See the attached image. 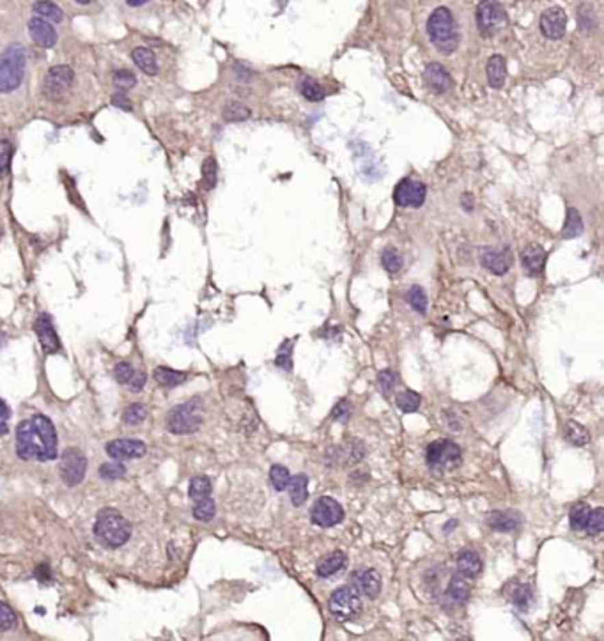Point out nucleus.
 <instances>
[{
  "mask_svg": "<svg viewBox=\"0 0 604 641\" xmlns=\"http://www.w3.org/2000/svg\"><path fill=\"white\" fill-rule=\"evenodd\" d=\"M16 454L23 460L57 459V432L52 420L44 415L23 420L16 429Z\"/></svg>",
  "mask_w": 604,
  "mask_h": 641,
  "instance_id": "nucleus-1",
  "label": "nucleus"
},
{
  "mask_svg": "<svg viewBox=\"0 0 604 641\" xmlns=\"http://www.w3.org/2000/svg\"><path fill=\"white\" fill-rule=\"evenodd\" d=\"M428 34L440 53L450 55L459 47L458 22L449 8H436L428 20Z\"/></svg>",
  "mask_w": 604,
  "mask_h": 641,
  "instance_id": "nucleus-2",
  "label": "nucleus"
},
{
  "mask_svg": "<svg viewBox=\"0 0 604 641\" xmlns=\"http://www.w3.org/2000/svg\"><path fill=\"white\" fill-rule=\"evenodd\" d=\"M94 534L96 537L100 538V542L103 546L116 549V547L124 546L130 540L131 526L119 510H116V508H103L98 514V517H96Z\"/></svg>",
  "mask_w": 604,
  "mask_h": 641,
  "instance_id": "nucleus-3",
  "label": "nucleus"
},
{
  "mask_svg": "<svg viewBox=\"0 0 604 641\" xmlns=\"http://www.w3.org/2000/svg\"><path fill=\"white\" fill-rule=\"evenodd\" d=\"M25 77V48L22 44H9L0 53V92H13L22 86Z\"/></svg>",
  "mask_w": 604,
  "mask_h": 641,
  "instance_id": "nucleus-4",
  "label": "nucleus"
},
{
  "mask_svg": "<svg viewBox=\"0 0 604 641\" xmlns=\"http://www.w3.org/2000/svg\"><path fill=\"white\" fill-rule=\"evenodd\" d=\"M202 420V400L192 399L168 411L167 429L172 434H192L199 430Z\"/></svg>",
  "mask_w": 604,
  "mask_h": 641,
  "instance_id": "nucleus-5",
  "label": "nucleus"
},
{
  "mask_svg": "<svg viewBox=\"0 0 604 641\" xmlns=\"http://www.w3.org/2000/svg\"><path fill=\"white\" fill-rule=\"evenodd\" d=\"M425 460H428L431 471L445 473V471H452L461 465L462 452L461 448L450 439H438V441L429 443Z\"/></svg>",
  "mask_w": 604,
  "mask_h": 641,
  "instance_id": "nucleus-6",
  "label": "nucleus"
},
{
  "mask_svg": "<svg viewBox=\"0 0 604 641\" xmlns=\"http://www.w3.org/2000/svg\"><path fill=\"white\" fill-rule=\"evenodd\" d=\"M328 610L337 620L351 622L362 613V599L353 586H341L330 595Z\"/></svg>",
  "mask_w": 604,
  "mask_h": 641,
  "instance_id": "nucleus-7",
  "label": "nucleus"
},
{
  "mask_svg": "<svg viewBox=\"0 0 604 641\" xmlns=\"http://www.w3.org/2000/svg\"><path fill=\"white\" fill-rule=\"evenodd\" d=\"M75 82V71L69 66L61 64L48 69L43 80V94L50 101H62L71 91Z\"/></svg>",
  "mask_w": 604,
  "mask_h": 641,
  "instance_id": "nucleus-8",
  "label": "nucleus"
},
{
  "mask_svg": "<svg viewBox=\"0 0 604 641\" xmlns=\"http://www.w3.org/2000/svg\"><path fill=\"white\" fill-rule=\"evenodd\" d=\"M477 25L482 36L486 38H493L498 32H501L509 23V16L505 11L503 5L500 2H480L477 8Z\"/></svg>",
  "mask_w": 604,
  "mask_h": 641,
  "instance_id": "nucleus-9",
  "label": "nucleus"
},
{
  "mask_svg": "<svg viewBox=\"0 0 604 641\" xmlns=\"http://www.w3.org/2000/svg\"><path fill=\"white\" fill-rule=\"evenodd\" d=\"M87 471V457L80 448H66L61 454L59 475L66 486L73 487L82 482Z\"/></svg>",
  "mask_w": 604,
  "mask_h": 641,
  "instance_id": "nucleus-10",
  "label": "nucleus"
},
{
  "mask_svg": "<svg viewBox=\"0 0 604 641\" xmlns=\"http://www.w3.org/2000/svg\"><path fill=\"white\" fill-rule=\"evenodd\" d=\"M365 457V445L356 438L347 439L344 445H335L330 447L324 454V460L330 468H339V466H353Z\"/></svg>",
  "mask_w": 604,
  "mask_h": 641,
  "instance_id": "nucleus-11",
  "label": "nucleus"
},
{
  "mask_svg": "<svg viewBox=\"0 0 604 641\" xmlns=\"http://www.w3.org/2000/svg\"><path fill=\"white\" fill-rule=\"evenodd\" d=\"M311 519L315 526L332 528V526L342 523L344 508H342V505L337 499L330 498V496H321L319 499H315L314 507H312Z\"/></svg>",
  "mask_w": 604,
  "mask_h": 641,
  "instance_id": "nucleus-12",
  "label": "nucleus"
},
{
  "mask_svg": "<svg viewBox=\"0 0 604 641\" xmlns=\"http://www.w3.org/2000/svg\"><path fill=\"white\" fill-rule=\"evenodd\" d=\"M425 197H428L425 185L410 177L402 179L393 192V200L401 207H420L425 202Z\"/></svg>",
  "mask_w": 604,
  "mask_h": 641,
  "instance_id": "nucleus-13",
  "label": "nucleus"
},
{
  "mask_svg": "<svg viewBox=\"0 0 604 641\" xmlns=\"http://www.w3.org/2000/svg\"><path fill=\"white\" fill-rule=\"evenodd\" d=\"M147 452V447L140 441V439L133 438H121L114 439L110 443H107V454L112 457L114 460H128V459H138Z\"/></svg>",
  "mask_w": 604,
  "mask_h": 641,
  "instance_id": "nucleus-14",
  "label": "nucleus"
},
{
  "mask_svg": "<svg viewBox=\"0 0 604 641\" xmlns=\"http://www.w3.org/2000/svg\"><path fill=\"white\" fill-rule=\"evenodd\" d=\"M36 335H38L41 348L47 354H55L61 351V340L55 332V326L52 323V317L48 314H41L34 323Z\"/></svg>",
  "mask_w": 604,
  "mask_h": 641,
  "instance_id": "nucleus-15",
  "label": "nucleus"
},
{
  "mask_svg": "<svg viewBox=\"0 0 604 641\" xmlns=\"http://www.w3.org/2000/svg\"><path fill=\"white\" fill-rule=\"evenodd\" d=\"M540 31L548 39L564 38L567 31V14L562 8L546 9L540 16Z\"/></svg>",
  "mask_w": 604,
  "mask_h": 641,
  "instance_id": "nucleus-16",
  "label": "nucleus"
},
{
  "mask_svg": "<svg viewBox=\"0 0 604 641\" xmlns=\"http://www.w3.org/2000/svg\"><path fill=\"white\" fill-rule=\"evenodd\" d=\"M353 588L358 595L376 599L381 592V576L376 568H360L353 573Z\"/></svg>",
  "mask_w": 604,
  "mask_h": 641,
  "instance_id": "nucleus-17",
  "label": "nucleus"
},
{
  "mask_svg": "<svg viewBox=\"0 0 604 641\" xmlns=\"http://www.w3.org/2000/svg\"><path fill=\"white\" fill-rule=\"evenodd\" d=\"M482 266L491 272L493 275L501 276L509 272L512 266V254L509 248H486L482 252Z\"/></svg>",
  "mask_w": 604,
  "mask_h": 641,
  "instance_id": "nucleus-18",
  "label": "nucleus"
},
{
  "mask_svg": "<svg viewBox=\"0 0 604 641\" xmlns=\"http://www.w3.org/2000/svg\"><path fill=\"white\" fill-rule=\"evenodd\" d=\"M423 80H425L429 89H431L432 92H436V94L449 92L454 86L452 77H450L449 71H447L445 66H441L440 62H431V64L425 68V71H423Z\"/></svg>",
  "mask_w": 604,
  "mask_h": 641,
  "instance_id": "nucleus-19",
  "label": "nucleus"
},
{
  "mask_svg": "<svg viewBox=\"0 0 604 641\" xmlns=\"http://www.w3.org/2000/svg\"><path fill=\"white\" fill-rule=\"evenodd\" d=\"M29 32L31 38L34 39L39 47L43 48H52L57 43V32L53 25L43 18L34 16L29 20Z\"/></svg>",
  "mask_w": 604,
  "mask_h": 641,
  "instance_id": "nucleus-20",
  "label": "nucleus"
},
{
  "mask_svg": "<svg viewBox=\"0 0 604 641\" xmlns=\"http://www.w3.org/2000/svg\"><path fill=\"white\" fill-rule=\"evenodd\" d=\"M546 250L540 245H528L527 248L523 250L521 254V264L525 267V272L530 276H537L544 272L546 266Z\"/></svg>",
  "mask_w": 604,
  "mask_h": 641,
  "instance_id": "nucleus-21",
  "label": "nucleus"
},
{
  "mask_svg": "<svg viewBox=\"0 0 604 641\" xmlns=\"http://www.w3.org/2000/svg\"><path fill=\"white\" fill-rule=\"evenodd\" d=\"M523 523L521 514L516 510H495L488 516V526L495 532H514Z\"/></svg>",
  "mask_w": 604,
  "mask_h": 641,
  "instance_id": "nucleus-22",
  "label": "nucleus"
},
{
  "mask_svg": "<svg viewBox=\"0 0 604 641\" xmlns=\"http://www.w3.org/2000/svg\"><path fill=\"white\" fill-rule=\"evenodd\" d=\"M482 558L473 549H464L458 555V574L467 579H475L482 573Z\"/></svg>",
  "mask_w": 604,
  "mask_h": 641,
  "instance_id": "nucleus-23",
  "label": "nucleus"
},
{
  "mask_svg": "<svg viewBox=\"0 0 604 641\" xmlns=\"http://www.w3.org/2000/svg\"><path fill=\"white\" fill-rule=\"evenodd\" d=\"M347 564V556L344 551H332L330 555L324 556L317 564V576L319 577H332L339 574Z\"/></svg>",
  "mask_w": 604,
  "mask_h": 641,
  "instance_id": "nucleus-24",
  "label": "nucleus"
},
{
  "mask_svg": "<svg viewBox=\"0 0 604 641\" xmlns=\"http://www.w3.org/2000/svg\"><path fill=\"white\" fill-rule=\"evenodd\" d=\"M486 73H488V82L493 89H501L505 86V80H507V64H505V59L501 55H491L488 61V68H486Z\"/></svg>",
  "mask_w": 604,
  "mask_h": 641,
  "instance_id": "nucleus-25",
  "label": "nucleus"
},
{
  "mask_svg": "<svg viewBox=\"0 0 604 641\" xmlns=\"http://www.w3.org/2000/svg\"><path fill=\"white\" fill-rule=\"evenodd\" d=\"M468 597H470V585L467 577H462L461 574H454L447 586V599L454 604H464Z\"/></svg>",
  "mask_w": 604,
  "mask_h": 641,
  "instance_id": "nucleus-26",
  "label": "nucleus"
},
{
  "mask_svg": "<svg viewBox=\"0 0 604 641\" xmlns=\"http://www.w3.org/2000/svg\"><path fill=\"white\" fill-rule=\"evenodd\" d=\"M287 489H289L291 503L294 507H302L306 501V498H308V478H306V475L298 473L291 477Z\"/></svg>",
  "mask_w": 604,
  "mask_h": 641,
  "instance_id": "nucleus-27",
  "label": "nucleus"
},
{
  "mask_svg": "<svg viewBox=\"0 0 604 641\" xmlns=\"http://www.w3.org/2000/svg\"><path fill=\"white\" fill-rule=\"evenodd\" d=\"M131 59H133L135 64L142 69L144 73L149 75V77H155V75L158 73V64H156L155 53H153L149 48L137 47L133 52H131Z\"/></svg>",
  "mask_w": 604,
  "mask_h": 641,
  "instance_id": "nucleus-28",
  "label": "nucleus"
},
{
  "mask_svg": "<svg viewBox=\"0 0 604 641\" xmlns=\"http://www.w3.org/2000/svg\"><path fill=\"white\" fill-rule=\"evenodd\" d=\"M186 372H179V370L168 369V367H156L155 369V379L156 383L161 384L165 388H174L179 387L186 381Z\"/></svg>",
  "mask_w": 604,
  "mask_h": 641,
  "instance_id": "nucleus-29",
  "label": "nucleus"
},
{
  "mask_svg": "<svg viewBox=\"0 0 604 641\" xmlns=\"http://www.w3.org/2000/svg\"><path fill=\"white\" fill-rule=\"evenodd\" d=\"M564 436L569 441L570 445L574 447H585V445L590 441V432H588L581 423L574 422V420H569L564 427Z\"/></svg>",
  "mask_w": 604,
  "mask_h": 641,
  "instance_id": "nucleus-30",
  "label": "nucleus"
},
{
  "mask_svg": "<svg viewBox=\"0 0 604 641\" xmlns=\"http://www.w3.org/2000/svg\"><path fill=\"white\" fill-rule=\"evenodd\" d=\"M213 490V484L211 478L204 477V475H199V477H194L190 482V487H188V495L190 498L194 499L195 503L200 501V499H206L211 496Z\"/></svg>",
  "mask_w": 604,
  "mask_h": 641,
  "instance_id": "nucleus-31",
  "label": "nucleus"
},
{
  "mask_svg": "<svg viewBox=\"0 0 604 641\" xmlns=\"http://www.w3.org/2000/svg\"><path fill=\"white\" fill-rule=\"evenodd\" d=\"M298 91L308 101H321V99H324V94H326L321 83L312 77H306V75L298 80Z\"/></svg>",
  "mask_w": 604,
  "mask_h": 641,
  "instance_id": "nucleus-32",
  "label": "nucleus"
},
{
  "mask_svg": "<svg viewBox=\"0 0 604 641\" xmlns=\"http://www.w3.org/2000/svg\"><path fill=\"white\" fill-rule=\"evenodd\" d=\"M510 599H512V604L518 607L519 611H528V607L531 606V601H534V592H531L530 585H516L510 592Z\"/></svg>",
  "mask_w": 604,
  "mask_h": 641,
  "instance_id": "nucleus-33",
  "label": "nucleus"
},
{
  "mask_svg": "<svg viewBox=\"0 0 604 641\" xmlns=\"http://www.w3.org/2000/svg\"><path fill=\"white\" fill-rule=\"evenodd\" d=\"M590 516H592L590 505L576 503L573 508H570V514H569L570 528H573V529H587V525H588V521H590Z\"/></svg>",
  "mask_w": 604,
  "mask_h": 641,
  "instance_id": "nucleus-34",
  "label": "nucleus"
},
{
  "mask_svg": "<svg viewBox=\"0 0 604 641\" xmlns=\"http://www.w3.org/2000/svg\"><path fill=\"white\" fill-rule=\"evenodd\" d=\"M583 233V220L579 211L576 207H569L567 209V218H566V225H564V231H562V236L566 237V239H570V237H576Z\"/></svg>",
  "mask_w": 604,
  "mask_h": 641,
  "instance_id": "nucleus-35",
  "label": "nucleus"
},
{
  "mask_svg": "<svg viewBox=\"0 0 604 641\" xmlns=\"http://www.w3.org/2000/svg\"><path fill=\"white\" fill-rule=\"evenodd\" d=\"M34 11L39 14V18H43L47 22L61 23L64 20V11L53 2H36Z\"/></svg>",
  "mask_w": 604,
  "mask_h": 641,
  "instance_id": "nucleus-36",
  "label": "nucleus"
},
{
  "mask_svg": "<svg viewBox=\"0 0 604 641\" xmlns=\"http://www.w3.org/2000/svg\"><path fill=\"white\" fill-rule=\"evenodd\" d=\"M252 112L250 108L246 107V105L239 103V101H229V103L224 107V119L229 122H237V121H246V119H250Z\"/></svg>",
  "mask_w": 604,
  "mask_h": 641,
  "instance_id": "nucleus-37",
  "label": "nucleus"
},
{
  "mask_svg": "<svg viewBox=\"0 0 604 641\" xmlns=\"http://www.w3.org/2000/svg\"><path fill=\"white\" fill-rule=\"evenodd\" d=\"M395 402H397V408L401 409L402 413H415L420 408L422 397L417 392H413V390H406V392L397 393Z\"/></svg>",
  "mask_w": 604,
  "mask_h": 641,
  "instance_id": "nucleus-38",
  "label": "nucleus"
},
{
  "mask_svg": "<svg viewBox=\"0 0 604 641\" xmlns=\"http://www.w3.org/2000/svg\"><path fill=\"white\" fill-rule=\"evenodd\" d=\"M293 349H294V340H284L282 345L276 351V358H275V365L284 369L285 372H289L293 370Z\"/></svg>",
  "mask_w": 604,
  "mask_h": 641,
  "instance_id": "nucleus-39",
  "label": "nucleus"
},
{
  "mask_svg": "<svg viewBox=\"0 0 604 641\" xmlns=\"http://www.w3.org/2000/svg\"><path fill=\"white\" fill-rule=\"evenodd\" d=\"M406 300H408V303H410V306L415 312H419V314L422 315L428 312V296H425V293H423V289L420 287V285L410 287V291L406 294Z\"/></svg>",
  "mask_w": 604,
  "mask_h": 641,
  "instance_id": "nucleus-40",
  "label": "nucleus"
},
{
  "mask_svg": "<svg viewBox=\"0 0 604 641\" xmlns=\"http://www.w3.org/2000/svg\"><path fill=\"white\" fill-rule=\"evenodd\" d=\"M289 480H291V473H289V469L285 468V466H282V465L272 466V469H270V482H272L273 489L278 490V493H280V490H285L287 489V486H289Z\"/></svg>",
  "mask_w": 604,
  "mask_h": 641,
  "instance_id": "nucleus-41",
  "label": "nucleus"
},
{
  "mask_svg": "<svg viewBox=\"0 0 604 641\" xmlns=\"http://www.w3.org/2000/svg\"><path fill=\"white\" fill-rule=\"evenodd\" d=\"M381 264L389 273H397L399 270L402 267V255L399 254L397 248H393V246H389V248L383 250V254H381Z\"/></svg>",
  "mask_w": 604,
  "mask_h": 641,
  "instance_id": "nucleus-42",
  "label": "nucleus"
},
{
  "mask_svg": "<svg viewBox=\"0 0 604 641\" xmlns=\"http://www.w3.org/2000/svg\"><path fill=\"white\" fill-rule=\"evenodd\" d=\"M146 418L147 408L144 404H138V402L128 406V408L124 409V413H122V422H124L126 426H138V423H142Z\"/></svg>",
  "mask_w": 604,
  "mask_h": 641,
  "instance_id": "nucleus-43",
  "label": "nucleus"
},
{
  "mask_svg": "<svg viewBox=\"0 0 604 641\" xmlns=\"http://www.w3.org/2000/svg\"><path fill=\"white\" fill-rule=\"evenodd\" d=\"M215 514H216V505H215V501H213L211 496L206 499H200V501L195 503L194 517L197 521H211L213 517H215Z\"/></svg>",
  "mask_w": 604,
  "mask_h": 641,
  "instance_id": "nucleus-44",
  "label": "nucleus"
},
{
  "mask_svg": "<svg viewBox=\"0 0 604 641\" xmlns=\"http://www.w3.org/2000/svg\"><path fill=\"white\" fill-rule=\"evenodd\" d=\"M114 86L121 92L130 91L137 86V77H135V73H131L130 69H119L114 73Z\"/></svg>",
  "mask_w": 604,
  "mask_h": 641,
  "instance_id": "nucleus-45",
  "label": "nucleus"
},
{
  "mask_svg": "<svg viewBox=\"0 0 604 641\" xmlns=\"http://www.w3.org/2000/svg\"><path fill=\"white\" fill-rule=\"evenodd\" d=\"M18 624L16 613L11 610V606H8L5 603L0 601V633H5V631H13Z\"/></svg>",
  "mask_w": 604,
  "mask_h": 641,
  "instance_id": "nucleus-46",
  "label": "nucleus"
},
{
  "mask_svg": "<svg viewBox=\"0 0 604 641\" xmlns=\"http://www.w3.org/2000/svg\"><path fill=\"white\" fill-rule=\"evenodd\" d=\"M126 475V466L122 462H107V465L100 466V477L105 480H119Z\"/></svg>",
  "mask_w": 604,
  "mask_h": 641,
  "instance_id": "nucleus-47",
  "label": "nucleus"
},
{
  "mask_svg": "<svg viewBox=\"0 0 604 641\" xmlns=\"http://www.w3.org/2000/svg\"><path fill=\"white\" fill-rule=\"evenodd\" d=\"M216 172H218V167H216L215 158H206L202 165V185L206 189H213L216 185Z\"/></svg>",
  "mask_w": 604,
  "mask_h": 641,
  "instance_id": "nucleus-48",
  "label": "nucleus"
},
{
  "mask_svg": "<svg viewBox=\"0 0 604 641\" xmlns=\"http://www.w3.org/2000/svg\"><path fill=\"white\" fill-rule=\"evenodd\" d=\"M603 529H604V508L597 507L592 510L590 521H588V525H587V532H588V535H592V537H599V535L603 534Z\"/></svg>",
  "mask_w": 604,
  "mask_h": 641,
  "instance_id": "nucleus-49",
  "label": "nucleus"
},
{
  "mask_svg": "<svg viewBox=\"0 0 604 641\" xmlns=\"http://www.w3.org/2000/svg\"><path fill=\"white\" fill-rule=\"evenodd\" d=\"M395 384H397V376L392 370H381L378 374V387L383 392V395H390Z\"/></svg>",
  "mask_w": 604,
  "mask_h": 641,
  "instance_id": "nucleus-50",
  "label": "nucleus"
},
{
  "mask_svg": "<svg viewBox=\"0 0 604 641\" xmlns=\"http://www.w3.org/2000/svg\"><path fill=\"white\" fill-rule=\"evenodd\" d=\"M11 156H13V146H11V142L0 138V176H4L9 170Z\"/></svg>",
  "mask_w": 604,
  "mask_h": 641,
  "instance_id": "nucleus-51",
  "label": "nucleus"
},
{
  "mask_svg": "<svg viewBox=\"0 0 604 641\" xmlns=\"http://www.w3.org/2000/svg\"><path fill=\"white\" fill-rule=\"evenodd\" d=\"M133 374H135L133 367H131L128 362H119L116 365V369H114V376H116L117 383H121V384L130 383V379L133 378Z\"/></svg>",
  "mask_w": 604,
  "mask_h": 641,
  "instance_id": "nucleus-52",
  "label": "nucleus"
},
{
  "mask_svg": "<svg viewBox=\"0 0 604 641\" xmlns=\"http://www.w3.org/2000/svg\"><path fill=\"white\" fill-rule=\"evenodd\" d=\"M350 415H351L350 400L342 399V400H339L335 408H333L332 418L333 420H337V422H345V420L350 418Z\"/></svg>",
  "mask_w": 604,
  "mask_h": 641,
  "instance_id": "nucleus-53",
  "label": "nucleus"
},
{
  "mask_svg": "<svg viewBox=\"0 0 604 641\" xmlns=\"http://www.w3.org/2000/svg\"><path fill=\"white\" fill-rule=\"evenodd\" d=\"M146 381H147V376H146V372H144V370H140V372H135L133 374V378L130 379V390L131 392H135V393H138L140 392V390H142L144 388V384H146Z\"/></svg>",
  "mask_w": 604,
  "mask_h": 641,
  "instance_id": "nucleus-54",
  "label": "nucleus"
},
{
  "mask_svg": "<svg viewBox=\"0 0 604 641\" xmlns=\"http://www.w3.org/2000/svg\"><path fill=\"white\" fill-rule=\"evenodd\" d=\"M112 105L117 108H121V110H126V112H131L133 107H131V101L126 98L124 92H117V94L112 96Z\"/></svg>",
  "mask_w": 604,
  "mask_h": 641,
  "instance_id": "nucleus-55",
  "label": "nucleus"
},
{
  "mask_svg": "<svg viewBox=\"0 0 604 641\" xmlns=\"http://www.w3.org/2000/svg\"><path fill=\"white\" fill-rule=\"evenodd\" d=\"M585 11H587V14L583 11L579 13V25L585 32H592L596 27V20H594V14H590V9H585Z\"/></svg>",
  "mask_w": 604,
  "mask_h": 641,
  "instance_id": "nucleus-56",
  "label": "nucleus"
},
{
  "mask_svg": "<svg viewBox=\"0 0 604 641\" xmlns=\"http://www.w3.org/2000/svg\"><path fill=\"white\" fill-rule=\"evenodd\" d=\"M443 417H445V420H447V427H450V429L456 430V432H459V430L462 429L461 420H459V417L454 413L452 409H445Z\"/></svg>",
  "mask_w": 604,
  "mask_h": 641,
  "instance_id": "nucleus-57",
  "label": "nucleus"
},
{
  "mask_svg": "<svg viewBox=\"0 0 604 641\" xmlns=\"http://www.w3.org/2000/svg\"><path fill=\"white\" fill-rule=\"evenodd\" d=\"M36 576H38L39 581H43V583L44 579H50V568H48V565H39V567L36 568Z\"/></svg>",
  "mask_w": 604,
  "mask_h": 641,
  "instance_id": "nucleus-58",
  "label": "nucleus"
},
{
  "mask_svg": "<svg viewBox=\"0 0 604 641\" xmlns=\"http://www.w3.org/2000/svg\"><path fill=\"white\" fill-rule=\"evenodd\" d=\"M9 415H11V411H9L8 404H5L4 400L0 399V420H4V422H8Z\"/></svg>",
  "mask_w": 604,
  "mask_h": 641,
  "instance_id": "nucleus-59",
  "label": "nucleus"
},
{
  "mask_svg": "<svg viewBox=\"0 0 604 641\" xmlns=\"http://www.w3.org/2000/svg\"><path fill=\"white\" fill-rule=\"evenodd\" d=\"M126 4L131 5V8H140V5L147 4V0H128Z\"/></svg>",
  "mask_w": 604,
  "mask_h": 641,
  "instance_id": "nucleus-60",
  "label": "nucleus"
},
{
  "mask_svg": "<svg viewBox=\"0 0 604 641\" xmlns=\"http://www.w3.org/2000/svg\"><path fill=\"white\" fill-rule=\"evenodd\" d=\"M9 432V427H8V422H4V420H0V436H5Z\"/></svg>",
  "mask_w": 604,
  "mask_h": 641,
  "instance_id": "nucleus-61",
  "label": "nucleus"
},
{
  "mask_svg": "<svg viewBox=\"0 0 604 641\" xmlns=\"http://www.w3.org/2000/svg\"><path fill=\"white\" fill-rule=\"evenodd\" d=\"M458 641H471V640H470V638H459Z\"/></svg>",
  "mask_w": 604,
  "mask_h": 641,
  "instance_id": "nucleus-62",
  "label": "nucleus"
}]
</instances>
